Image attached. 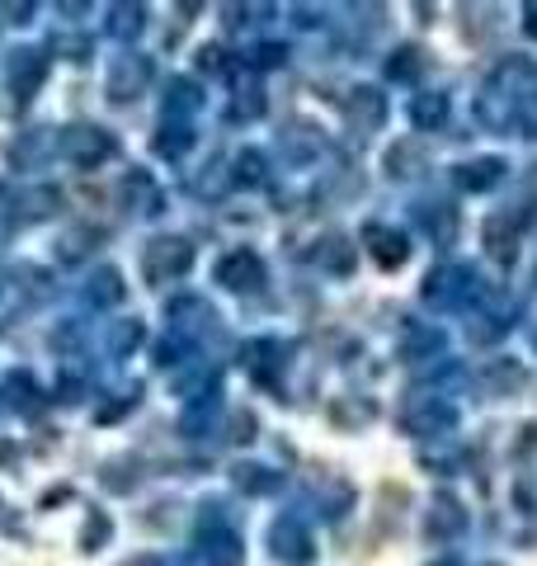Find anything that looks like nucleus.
<instances>
[{
	"label": "nucleus",
	"instance_id": "nucleus-23",
	"mask_svg": "<svg viewBox=\"0 0 537 566\" xmlns=\"http://www.w3.org/2000/svg\"><path fill=\"white\" fill-rule=\"evenodd\" d=\"M231 189H260L268 180V161H264V151L260 147H241L236 156H231Z\"/></svg>",
	"mask_w": 537,
	"mask_h": 566
},
{
	"label": "nucleus",
	"instance_id": "nucleus-38",
	"mask_svg": "<svg viewBox=\"0 0 537 566\" xmlns=\"http://www.w3.org/2000/svg\"><path fill=\"white\" fill-rule=\"evenodd\" d=\"M109 534H114V524H109V520H104V515H90L85 528H81V547H85V553H95V547L109 543Z\"/></svg>",
	"mask_w": 537,
	"mask_h": 566
},
{
	"label": "nucleus",
	"instance_id": "nucleus-25",
	"mask_svg": "<svg viewBox=\"0 0 537 566\" xmlns=\"http://www.w3.org/2000/svg\"><path fill=\"white\" fill-rule=\"evenodd\" d=\"M99 241H104V232H99V227H90V222L66 227V232L57 237V260H62V264H81Z\"/></svg>",
	"mask_w": 537,
	"mask_h": 566
},
{
	"label": "nucleus",
	"instance_id": "nucleus-26",
	"mask_svg": "<svg viewBox=\"0 0 537 566\" xmlns=\"http://www.w3.org/2000/svg\"><path fill=\"white\" fill-rule=\"evenodd\" d=\"M189 147H193V128L189 123H179V118H166L160 123V133L151 137V151L160 156V161H179Z\"/></svg>",
	"mask_w": 537,
	"mask_h": 566
},
{
	"label": "nucleus",
	"instance_id": "nucleus-37",
	"mask_svg": "<svg viewBox=\"0 0 537 566\" xmlns=\"http://www.w3.org/2000/svg\"><path fill=\"white\" fill-rule=\"evenodd\" d=\"M141 340H147V326H141L137 316H133V322H118L109 331V354H114V359H123V354H133Z\"/></svg>",
	"mask_w": 537,
	"mask_h": 566
},
{
	"label": "nucleus",
	"instance_id": "nucleus-24",
	"mask_svg": "<svg viewBox=\"0 0 537 566\" xmlns=\"http://www.w3.org/2000/svg\"><path fill=\"white\" fill-rule=\"evenodd\" d=\"M123 274L114 270V264H99L95 274H90V283H85V303L90 307H118L123 303Z\"/></svg>",
	"mask_w": 537,
	"mask_h": 566
},
{
	"label": "nucleus",
	"instance_id": "nucleus-44",
	"mask_svg": "<svg viewBox=\"0 0 537 566\" xmlns=\"http://www.w3.org/2000/svg\"><path fill=\"white\" fill-rule=\"evenodd\" d=\"M128 566H170V557H137V562H128Z\"/></svg>",
	"mask_w": 537,
	"mask_h": 566
},
{
	"label": "nucleus",
	"instance_id": "nucleus-42",
	"mask_svg": "<svg viewBox=\"0 0 537 566\" xmlns=\"http://www.w3.org/2000/svg\"><path fill=\"white\" fill-rule=\"evenodd\" d=\"M199 71H222V48H199Z\"/></svg>",
	"mask_w": 537,
	"mask_h": 566
},
{
	"label": "nucleus",
	"instance_id": "nucleus-5",
	"mask_svg": "<svg viewBox=\"0 0 537 566\" xmlns=\"http://www.w3.org/2000/svg\"><path fill=\"white\" fill-rule=\"evenodd\" d=\"M193 270V245L185 237H151L141 245V279L151 289H166V283H179Z\"/></svg>",
	"mask_w": 537,
	"mask_h": 566
},
{
	"label": "nucleus",
	"instance_id": "nucleus-46",
	"mask_svg": "<svg viewBox=\"0 0 537 566\" xmlns=\"http://www.w3.org/2000/svg\"><path fill=\"white\" fill-rule=\"evenodd\" d=\"M434 566H457V562H434Z\"/></svg>",
	"mask_w": 537,
	"mask_h": 566
},
{
	"label": "nucleus",
	"instance_id": "nucleus-30",
	"mask_svg": "<svg viewBox=\"0 0 537 566\" xmlns=\"http://www.w3.org/2000/svg\"><path fill=\"white\" fill-rule=\"evenodd\" d=\"M141 29H147V6H128V0L109 6V33L118 43H133Z\"/></svg>",
	"mask_w": 537,
	"mask_h": 566
},
{
	"label": "nucleus",
	"instance_id": "nucleus-2",
	"mask_svg": "<svg viewBox=\"0 0 537 566\" xmlns=\"http://www.w3.org/2000/svg\"><path fill=\"white\" fill-rule=\"evenodd\" d=\"M481 293V279H476V270L472 264H457V260H448V264H439V270H429L424 274V289H420V297L434 312H457V307H467L472 297Z\"/></svg>",
	"mask_w": 537,
	"mask_h": 566
},
{
	"label": "nucleus",
	"instance_id": "nucleus-1",
	"mask_svg": "<svg viewBox=\"0 0 537 566\" xmlns=\"http://www.w3.org/2000/svg\"><path fill=\"white\" fill-rule=\"evenodd\" d=\"M57 156L76 170H99L104 161L118 156V137L109 128H99V123H71L57 137Z\"/></svg>",
	"mask_w": 537,
	"mask_h": 566
},
{
	"label": "nucleus",
	"instance_id": "nucleus-22",
	"mask_svg": "<svg viewBox=\"0 0 537 566\" xmlns=\"http://www.w3.org/2000/svg\"><path fill=\"white\" fill-rule=\"evenodd\" d=\"M424 166H429V151H424V142H415V137H406V142H397V147L387 151V175L391 180H415V175H424Z\"/></svg>",
	"mask_w": 537,
	"mask_h": 566
},
{
	"label": "nucleus",
	"instance_id": "nucleus-41",
	"mask_svg": "<svg viewBox=\"0 0 537 566\" xmlns=\"http://www.w3.org/2000/svg\"><path fill=\"white\" fill-rule=\"evenodd\" d=\"M231 439H236V444H250V439H255V416H236V420H231Z\"/></svg>",
	"mask_w": 537,
	"mask_h": 566
},
{
	"label": "nucleus",
	"instance_id": "nucleus-9",
	"mask_svg": "<svg viewBox=\"0 0 537 566\" xmlns=\"http://www.w3.org/2000/svg\"><path fill=\"white\" fill-rule=\"evenodd\" d=\"M424 534H429V543H453L467 534V510H462L453 491L434 495V505H429V515H424Z\"/></svg>",
	"mask_w": 537,
	"mask_h": 566
},
{
	"label": "nucleus",
	"instance_id": "nucleus-12",
	"mask_svg": "<svg viewBox=\"0 0 537 566\" xmlns=\"http://www.w3.org/2000/svg\"><path fill=\"white\" fill-rule=\"evenodd\" d=\"M241 364H245V374L255 378V382L274 387L278 374L288 368V345H283V340H250V345L241 349Z\"/></svg>",
	"mask_w": 537,
	"mask_h": 566
},
{
	"label": "nucleus",
	"instance_id": "nucleus-6",
	"mask_svg": "<svg viewBox=\"0 0 537 566\" xmlns=\"http://www.w3.org/2000/svg\"><path fill=\"white\" fill-rule=\"evenodd\" d=\"M268 547H274V562H283V566H312L316 562L312 528L297 515H278L268 524Z\"/></svg>",
	"mask_w": 537,
	"mask_h": 566
},
{
	"label": "nucleus",
	"instance_id": "nucleus-11",
	"mask_svg": "<svg viewBox=\"0 0 537 566\" xmlns=\"http://www.w3.org/2000/svg\"><path fill=\"white\" fill-rule=\"evenodd\" d=\"M264 260L255 251H231L222 264H218V283L227 293H260L264 289Z\"/></svg>",
	"mask_w": 537,
	"mask_h": 566
},
{
	"label": "nucleus",
	"instance_id": "nucleus-18",
	"mask_svg": "<svg viewBox=\"0 0 537 566\" xmlns=\"http://www.w3.org/2000/svg\"><path fill=\"white\" fill-rule=\"evenodd\" d=\"M448 345V335L439 326H424V322H406L401 331V359L406 364H424V359H434V354H443Z\"/></svg>",
	"mask_w": 537,
	"mask_h": 566
},
{
	"label": "nucleus",
	"instance_id": "nucleus-4",
	"mask_svg": "<svg viewBox=\"0 0 537 566\" xmlns=\"http://www.w3.org/2000/svg\"><path fill=\"white\" fill-rule=\"evenodd\" d=\"M199 553L208 566H241L245 562V543L241 534L231 528L222 501H208L203 515H199Z\"/></svg>",
	"mask_w": 537,
	"mask_h": 566
},
{
	"label": "nucleus",
	"instance_id": "nucleus-19",
	"mask_svg": "<svg viewBox=\"0 0 537 566\" xmlns=\"http://www.w3.org/2000/svg\"><path fill=\"white\" fill-rule=\"evenodd\" d=\"M415 222L424 227V237L434 245L457 241V208L453 203H415Z\"/></svg>",
	"mask_w": 537,
	"mask_h": 566
},
{
	"label": "nucleus",
	"instance_id": "nucleus-39",
	"mask_svg": "<svg viewBox=\"0 0 537 566\" xmlns=\"http://www.w3.org/2000/svg\"><path fill=\"white\" fill-rule=\"evenodd\" d=\"M283 62H288V48L283 43H260L245 52V66H283Z\"/></svg>",
	"mask_w": 537,
	"mask_h": 566
},
{
	"label": "nucleus",
	"instance_id": "nucleus-13",
	"mask_svg": "<svg viewBox=\"0 0 537 566\" xmlns=\"http://www.w3.org/2000/svg\"><path fill=\"white\" fill-rule=\"evenodd\" d=\"M364 245H368V255L378 260V270H401V264L410 260L406 232H397V227H387V222H368L364 227Z\"/></svg>",
	"mask_w": 537,
	"mask_h": 566
},
{
	"label": "nucleus",
	"instance_id": "nucleus-45",
	"mask_svg": "<svg viewBox=\"0 0 537 566\" xmlns=\"http://www.w3.org/2000/svg\"><path fill=\"white\" fill-rule=\"evenodd\" d=\"M10 453H14V449H10V444H0V463H6V458H10Z\"/></svg>",
	"mask_w": 537,
	"mask_h": 566
},
{
	"label": "nucleus",
	"instance_id": "nucleus-47",
	"mask_svg": "<svg viewBox=\"0 0 537 566\" xmlns=\"http://www.w3.org/2000/svg\"><path fill=\"white\" fill-rule=\"evenodd\" d=\"M533 349H537V331H533Z\"/></svg>",
	"mask_w": 537,
	"mask_h": 566
},
{
	"label": "nucleus",
	"instance_id": "nucleus-32",
	"mask_svg": "<svg viewBox=\"0 0 537 566\" xmlns=\"http://www.w3.org/2000/svg\"><path fill=\"white\" fill-rule=\"evenodd\" d=\"M420 71H424V48L420 43H401L387 57V76L391 81H420Z\"/></svg>",
	"mask_w": 537,
	"mask_h": 566
},
{
	"label": "nucleus",
	"instance_id": "nucleus-40",
	"mask_svg": "<svg viewBox=\"0 0 537 566\" xmlns=\"http://www.w3.org/2000/svg\"><path fill=\"white\" fill-rule=\"evenodd\" d=\"M52 48L66 52L71 62H85V57H90V43H85V39H71V33H52Z\"/></svg>",
	"mask_w": 537,
	"mask_h": 566
},
{
	"label": "nucleus",
	"instance_id": "nucleus-43",
	"mask_svg": "<svg viewBox=\"0 0 537 566\" xmlns=\"http://www.w3.org/2000/svg\"><path fill=\"white\" fill-rule=\"evenodd\" d=\"M524 33H528V39H537V0H528V6H524Z\"/></svg>",
	"mask_w": 537,
	"mask_h": 566
},
{
	"label": "nucleus",
	"instance_id": "nucleus-17",
	"mask_svg": "<svg viewBox=\"0 0 537 566\" xmlns=\"http://www.w3.org/2000/svg\"><path fill=\"white\" fill-rule=\"evenodd\" d=\"M166 316H170V335H179V340H189V345H193V331L218 322V312H212L203 297H175L166 307Z\"/></svg>",
	"mask_w": 537,
	"mask_h": 566
},
{
	"label": "nucleus",
	"instance_id": "nucleus-3",
	"mask_svg": "<svg viewBox=\"0 0 537 566\" xmlns=\"http://www.w3.org/2000/svg\"><path fill=\"white\" fill-rule=\"evenodd\" d=\"M401 430L406 434H415V439H439V434H453L457 430V406L439 397V392H410L401 401Z\"/></svg>",
	"mask_w": 537,
	"mask_h": 566
},
{
	"label": "nucleus",
	"instance_id": "nucleus-7",
	"mask_svg": "<svg viewBox=\"0 0 537 566\" xmlns=\"http://www.w3.org/2000/svg\"><path fill=\"white\" fill-rule=\"evenodd\" d=\"M6 81H10V95L29 104L33 95L43 91V81H48V57H43V48H14L10 52V66H6Z\"/></svg>",
	"mask_w": 537,
	"mask_h": 566
},
{
	"label": "nucleus",
	"instance_id": "nucleus-28",
	"mask_svg": "<svg viewBox=\"0 0 537 566\" xmlns=\"http://www.w3.org/2000/svg\"><path fill=\"white\" fill-rule=\"evenodd\" d=\"M410 123H415L420 133H439L448 123V95L443 91H424L410 99Z\"/></svg>",
	"mask_w": 537,
	"mask_h": 566
},
{
	"label": "nucleus",
	"instance_id": "nucleus-35",
	"mask_svg": "<svg viewBox=\"0 0 537 566\" xmlns=\"http://www.w3.org/2000/svg\"><path fill=\"white\" fill-rule=\"evenodd\" d=\"M6 392H10V411H24V416L43 411V397H39V387H33L29 374H10L6 378Z\"/></svg>",
	"mask_w": 537,
	"mask_h": 566
},
{
	"label": "nucleus",
	"instance_id": "nucleus-36",
	"mask_svg": "<svg viewBox=\"0 0 537 566\" xmlns=\"http://www.w3.org/2000/svg\"><path fill=\"white\" fill-rule=\"evenodd\" d=\"M316 260H320V270H330V274H349V264H354V245H349V237L330 232L326 245L316 251Z\"/></svg>",
	"mask_w": 537,
	"mask_h": 566
},
{
	"label": "nucleus",
	"instance_id": "nucleus-29",
	"mask_svg": "<svg viewBox=\"0 0 537 566\" xmlns=\"http://www.w3.org/2000/svg\"><path fill=\"white\" fill-rule=\"evenodd\" d=\"M199 104H203V95H199V85H193L189 76H175L166 85V118L189 123L193 114H199Z\"/></svg>",
	"mask_w": 537,
	"mask_h": 566
},
{
	"label": "nucleus",
	"instance_id": "nucleus-31",
	"mask_svg": "<svg viewBox=\"0 0 537 566\" xmlns=\"http://www.w3.org/2000/svg\"><path fill=\"white\" fill-rule=\"evenodd\" d=\"M231 482H236V491H245V495H268V491L283 486V476L260 468V463H236L231 468Z\"/></svg>",
	"mask_w": 537,
	"mask_h": 566
},
{
	"label": "nucleus",
	"instance_id": "nucleus-33",
	"mask_svg": "<svg viewBox=\"0 0 537 566\" xmlns=\"http://www.w3.org/2000/svg\"><path fill=\"white\" fill-rule=\"evenodd\" d=\"M260 114H264V91H260L255 81H236L227 118H231V123H241V118H260Z\"/></svg>",
	"mask_w": 537,
	"mask_h": 566
},
{
	"label": "nucleus",
	"instance_id": "nucleus-16",
	"mask_svg": "<svg viewBox=\"0 0 537 566\" xmlns=\"http://www.w3.org/2000/svg\"><path fill=\"white\" fill-rule=\"evenodd\" d=\"M57 208H62V193H57V189H52V185H33V189H20V193H14L10 218L20 222V227H29V222L52 218Z\"/></svg>",
	"mask_w": 537,
	"mask_h": 566
},
{
	"label": "nucleus",
	"instance_id": "nucleus-14",
	"mask_svg": "<svg viewBox=\"0 0 537 566\" xmlns=\"http://www.w3.org/2000/svg\"><path fill=\"white\" fill-rule=\"evenodd\" d=\"M278 151L288 166H312L320 151H326V133L316 123H293V128L278 133Z\"/></svg>",
	"mask_w": 537,
	"mask_h": 566
},
{
	"label": "nucleus",
	"instance_id": "nucleus-15",
	"mask_svg": "<svg viewBox=\"0 0 537 566\" xmlns=\"http://www.w3.org/2000/svg\"><path fill=\"white\" fill-rule=\"evenodd\" d=\"M528 212H495V218H486V232H481V241H486L491 260L499 264H514L518 255V227H524Z\"/></svg>",
	"mask_w": 537,
	"mask_h": 566
},
{
	"label": "nucleus",
	"instance_id": "nucleus-20",
	"mask_svg": "<svg viewBox=\"0 0 537 566\" xmlns=\"http://www.w3.org/2000/svg\"><path fill=\"white\" fill-rule=\"evenodd\" d=\"M505 161L499 156H476V161H467V166H457V189H467V193H486V189H495L499 180H505Z\"/></svg>",
	"mask_w": 537,
	"mask_h": 566
},
{
	"label": "nucleus",
	"instance_id": "nucleus-8",
	"mask_svg": "<svg viewBox=\"0 0 537 566\" xmlns=\"http://www.w3.org/2000/svg\"><path fill=\"white\" fill-rule=\"evenodd\" d=\"M147 85H151V57H141V52H128V57L114 62L104 95H109L114 104H133L141 91H147Z\"/></svg>",
	"mask_w": 537,
	"mask_h": 566
},
{
	"label": "nucleus",
	"instance_id": "nucleus-34",
	"mask_svg": "<svg viewBox=\"0 0 537 566\" xmlns=\"http://www.w3.org/2000/svg\"><path fill=\"white\" fill-rule=\"evenodd\" d=\"M481 387H486L491 397H505V392H514V387H524V368L509 364V359H495L486 374H481Z\"/></svg>",
	"mask_w": 537,
	"mask_h": 566
},
{
	"label": "nucleus",
	"instance_id": "nucleus-21",
	"mask_svg": "<svg viewBox=\"0 0 537 566\" xmlns=\"http://www.w3.org/2000/svg\"><path fill=\"white\" fill-rule=\"evenodd\" d=\"M123 193H128V203L141 212V218H160V212H166V193H160V185L147 170H133L128 180H123Z\"/></svg>",
	"mask_w": 537,
	"mask_h": 566
},
{
	"label": "nucleus",
	"instance_id": "nucleus-10",
	"mask_svg": "<svg viewBox=\"0 0 537 566\" xmlns=\"http://www.w3.org/2000/svg\"><path fill=\"white\" fill-rule=\"evenodd\" d=\"M345 114H349V128L358 137L382 133V123H387V95L378 91V85H354L349 99H345Z\"/></svg>",
	"mask_w": 537,
	"mask_h": 566
},
{
	"label": "nucleus",
	"instance_id": "nucleus-27",
	"mask_svg": "<svg viewBox=\"0 0 537 566\" xmlns=\"http://www.w3.org/2000/svg\"><path fill=\"white\" fill-rule=\"evenodd\" d=\"M48 151H57V133H52V128H29V133L10 147V161L20 166V170H29L33 161H43Z\"/></svg>",
	"mask_w": 537,
	"mask_h": 566
}]
</instances>
